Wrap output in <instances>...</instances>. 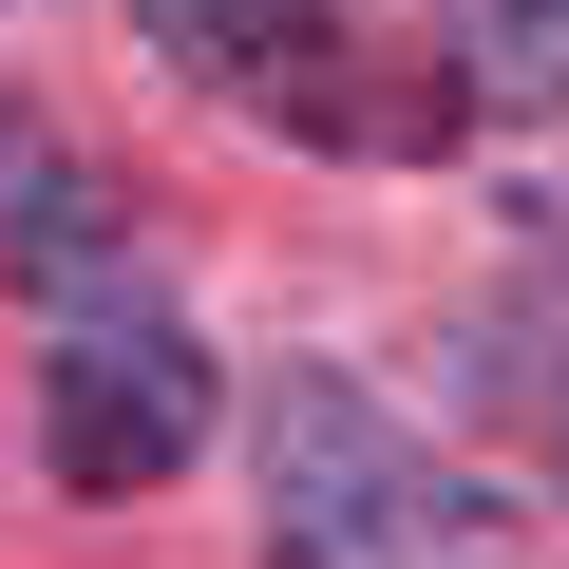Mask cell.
Here are the masks:
<instances>
[{
    "mask_svg": "<svg viewBox=\"0 0 569 569\" xmlns=\"http://www.w3.org/2000/svg\"><path fill=\"white\" fill-rule=\"evenodd\" d=\"M456 58H475V96H569V0H475Z\"/></svg>",
    "mask_w": 569,
    "mask_h": 569,
    "instance_id": "3957f363",
    "label": "cell"
},
{
    "mask_svg": "<svg viewBox=\"0 0 569 569\" xmlns=\"http://www.w3.org/2000/svg\"><path fill=\"white\" fill-rule=\"evenodd\" d=\"M39 418H58V475L77 493H152L209 437V342L190 323H77L58 380H39Z\"/></svg>",
    "mask_w": 569,
    "mask_h": 569,
    "instance_id": "7a4b0ae2",
    "label": "cell"
},
{
    "mask_svg": "<svg viewBox=\"0 0 569 569\" xmlns=\"http://www.w3.org/2000/svg\"><path fill=\"white\" fill-rule=\"evenodd\" d=\"M266 550L284 569H475V493L361 399V380H284L266 399Z\"/></svg>",
    "mask_w": 569,
    "mask_h": 569,
    "instance_id": "6da1fadb",
    "label": "cell"
}]
</instances>
